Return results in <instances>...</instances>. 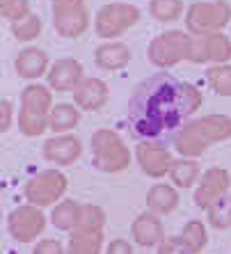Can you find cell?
<instances>
[{
	"instance_id": "6da1fadb",
	"label": "cell",
	"mask_w": 231,
	"mask_h": 254,
	"mask_svg": "<svg viewBox=\"0 0 231 254\" xmlns=\"http://www.w3.org/2000/svg\"><path fill=\"white\" fill-rule=\"evenodd\" d=\"M202 108V92L170 73H156L135 87L128 101V126L135 137L160 140Z\"/></svg>"
},
{
	"instance_id": "7a4b0ae2",
	"label": "cell",
	"mask_w": 231,
	"mask_h": 254,
	"mask_svg": "<svg viewBox=\"0 0 231 254\" xmlns=\"http://www.w3.org/2000/svg\"><path fill=\"white\" fill-rule=\"evenodd\" d=\"M231 137V117L208 115L183 124L174 135V147L185 158H195L206 151V147Z\"/></svg>"
},
{
	"instance_id": "3957f363",
	"label": "cell",
	"mask_w": 231,
	"mask_h": 254,
	"mask_svg": "<svg viewBox=\"0 0 231 254\" xmlns=\"http://www.w3.org/2000/svg\"><path fill=\"white\" fill-rule=\"evenodd\" d=\"M51 92L44 85H28L21 92V117H18V126L21 133L30 137L42 135L46 130L48 117H51Z\"/></svg>"
},
{
	"instance_id": "277c9868",
	"label": "cell",
	"mask_w": 231,
	"mask_h": 254,
	"mask_svg": "<svg viewBox=\"0 0 231 254\" xmlns=\"http://www.w3.org/2000/svg\"><path fill=\"white\" fill-rule=\"evenodd\" d=\"M92 154H94V165L101 172H121L130 163V151L124 144V140L115 130L101 128L92 135Z\"/></svg>"
},
{
	"instance_id": "5b68a950",
	"label": "cell",
	"mask_w": 231,
	"mask_h": 254,
	"mask_svg": "<svg viewBox=\"0 0 231 254\" xmlns=\"http://www.w3.org/2000/svg\"><path fill=\"white\" fill-rule=\"evenodd\" d=\"M231 7L225 0H215V2H195L188 9L185 25L192 35H215L229 23Z\"/></svg>"
},
{
	"instance_id": "8992f818",
	"label": "cell",
	"mask_w": 231,
	"mask_h": 254,
	"mask_svg": "<svg viewBox=\"0 0 231 254\" xmlns=\"http://www.w3.org/2000/svg\"><path fill=\"white\" fill-rule=\"evenodd\" d=\"M190 37L181 30H167L149 44V62L160 69L178 64L181 60H188Z\"/></svg>"
},
{
	"instance_id": "52a82bcc",
	"label": "cell",
	"mask_w": 231,
	"mask_h": 254,
	"mask_svg": "<svg viewBox=\"0 0 231 254\" xmlns=\"http://www.w3.org/2000/svg\"><path fill=\"white\" fill-rule=\"evenodd\" d=\"M69 181L59 170H44L25 186V197L32 206H48L66 192Z\"/></svg>"
},
{
	"instance_id": "ba28073f",
	"label": "cell",
	"mask_w": 231,
	"mask_h": 254,
	"mask_svg": "<svg viewBox=\"0 0 231 254\" xmlns=\"http://www.w3.org/2000/svg\"><path fill=\"white\" fill-rule=\"evenodd\" d=\"M53 23L62 37H80L89 25L85 0H53Z\"/></svg>"
},
{
	"instance_id": "9c48e42d",
	"label": "cell",
	"mask_w": 231,
	"mask_h": 254,
	"mask_svg": "<svg viewBox=\"0 0 231 254\" xmlns=\"http://www.w3.org/2000/svg\"><path fill=\"white\" fill-rule=\"evenodd\" d=\"M137 21H140L137 7L128 5V2H113L96 14V35L110 39V37H117L128 28H133Z\"/></svg>"
},
{
	"instance_id": "30bf717a",
	"label": "cell",
	"mask_w": 231,
	"mask_h": 254,
	"mask_svg": "<svg viewBox=\"0 0 231 254\" xmlns=\"http://www.w3.org/2000/svg\"><path fill=\"white\" fill-rule=\"evenodd\" d=\"M231 58V42L229 37L222 32L215 35H195L190 37V51H188V60L190 62H218L225 64Z\"/></svg>"
},
{
	"instance_id": "8fae6325",
	"label": "cell",
	"mask_w": 231,
	"mask_h": 254,
	"mask_svg": "<svg viewBox=\"0 0 231 254\" xmlns=\"http://www.w3.org/2000/svg\"><path fill=\"white\" fill-rule=\"evenodd\" d=\"M7 229L14 241L30 243L42 236V231L46 229V218L37 206H18L7 218Z\"/></svg>"
},
{
	"instance_id": "7c38bea8",
	"label": "cell",
	"mask_w": 231,
	"mask_h": 254,
	"mask_svg": "<svg viewBox=\"0 0 231 254\" xmlns=\"http://www.w3.org/2000/svg\"><path fill=\"white\" fill-rule=\"evenodd\" d=\"M137 163L142 167V172L151 179H160L172 172L174 160L163 144L156 142H140L137 144Z\"/></svg>"
},
{
	"instance_id": "4fadbf2b",
	"label": "cell",
	"mask_w": 231,
	"mask_h": 254,
	"mask_svg": "<svg viewBox=\"0 0 231 254\" xmlns=\"http://www.w3.org/2000/svg\"><path fill=\"white\" fill-rule=\"evenodd\" d=\"M231 186V177L229 172L222 170V167H211L202 177L199 186H197V192H195V204L199 208H208L211 204L220 199L225 195L227 190Z\"/></svg>"
},
{
	"instance_id": "5bb4252c",
	"label": "cell",
	"mask_w": 231,
	"mask_h": 254,
	"mask_svg": "<svg viewBox=\"0 0 231 254\" xmlns=\"http://www.w3.org/2000/svg\"><path fill=\"white\" fill-rule=\"evenodd\" d=\"M83 83V64L73 58L58 60L48 71V85L58 92H69Z\"/></svg>"
},
{
	"instance_id": "9a60e30c",
	"label": "cell",
	"mask_w": 231,
	"mask_h": 254,
	"mask_svg": "<svg viewBox=\"0 0 231 254\" xmlns=\"http://www.w3.org/2000/svg\"><path fill=\"white\" fill-rule=\"evenodd\" d=\"M44 158L58 165H71L80 158L83 154V144L76 135H59V137H51L44 144Z\"/></svg>"
},
{
	"instance_id": "2e32d148",
	"label": "cell",
	"mask_w": 231,
	"mask_h": 254,
	"mask_svg": "<svg viewBox=\"0 0 231 254\" xmlns=\"http://www.w3.org/2000/svg\"><path fill=\"white\" fill-rule=\"evenodd\" d=\"M133 238L137 241V245L142 248H154V245H160L165 241V229H163V222L156 218V213H142L133 220Z\"/></svg>"
},
{
	"instance_id": "e0dca14e",
	"label": "cell",
	"mask_w": 231,
	"mask_h": 254,
	"mask_svg": "<svg viewBox=\"0 0 231 254\" xmlns=\"http://www.w3.org/2000/svg\"><path fill=\"white\" fill-rule=\"evenodd\" d=\"M73 101L83 110H99L108 101V85L101 78H83V83L73 89Z\"/></svg>"
},
{
	"instance_id": "ac0fdd59",
	"label": "cell",
	"mask_w": 231,
	"mask_h": 254,
	"mask_svg": "<svg viewBox=\"0 0 231 254\" xmlns=\"http://www.w3.org/2000/svg\"><path fill=\"white\" fill-rule=\"evenodd\" d=\"M94 62L96 66H101L106 71H115V69H121L130 62V51L126 44H103L94 51Z\"/></svg>"
},
{
	"instance_id": "d6986e66",
	"label": "cell",
	"mask_w": 231,
	"mask_h": 254,
	"mask_svg": "<svg viewBox=\"0 0 231 254\" xmlns=\"http://www.w3.org/2000/svg\"><path fill=\"white\" fill-rule=\"evenodd\" d=\"M48 66V55L42 48H25L16 55V71L21 78H39Z\"/></svg>"
},
{
	"instance_id": "ffe728a7",
	"label": "cell",
	"mask_w": 231,
	"mask_h": 254,
	"mask_svg": "<svg viewBox=\"0 0 231 254\" xmlns=\"http://www.w3.org/2000/svg\"><path fill=\"white\" fill-rule=\"evenodd\" d=\"M147 206L156 213V215H167L178 206V195L172 186L158 184L147 192Z\"/></svg>"
},
{
	"instance_id": "44dd1931",
	"label": "cell",
	"mask_w": 231,
	"mask_h": 254,
	"mask_svg": "<svg viewBox=\"0 0 231 254\" xmlns=\"http://www.w3.org/2000/svg\"><path fill=\"white\" fill-rule=\"evenodd\" d=\"M103 231H73L66 245V254H99Z\"/></svg>"
},
{
	"instance_id": "7402d4cb",
	"label": "cell",
	"mask_w": 231,
	"mask_h": 254,
	"mask_svg": "<svg viewBox=\"0 0 231 254\" xmlns=\"http://www.w3.org/2000/svg\"><path fill=\"white\" fill-rule=\"evenodd\" d=\"M80 122V113H78L76 108L71 103H59L51 110V117H48V126L51 130L55 133H64V130L73 128V126Z\"/></svg>"
},
{
	"instance_id": "603a6c76",
	"label": "cell",
	"mask_w": 231,
	"mask_h": 254,
	"mask_svg": "<svg viewBox=\"0 0 231 254\" xmlns=\"http://www.w3.org/2000/svg\"><path fill=\"white\" fill-rule=\"evenodd\" d=\"M78 215H80V204L73 199H64L62 204H58V206L53 208L51 220H53V225L58 227V229L71 231L78 222Z\"/></svg>"
},
{
	"instance_id": "cb8c5ba5",
	"label": "cell",
	"mask_w": 231,
	"mask_h": 254,
	"mask_svg": "<svg viewBox=\"0 0 231 254\" xmlns=\"http://www.w3.org/2000/svg\"><path fill=\"white\" fill-rule=\"evenodd\" d=\"M103 225H106L103 208L94 206V204H85L80 206V215H78L73 231H103Z\"/></svg>"
},
{
	"instance_id": "d4e9b609",
	"label": "cell",
	"mask_w": 231,
	"mask_h": 254,
	"mask_svg": "<svg viewBox=\"0 0 231 254\" xmlns=\"http://www.w3.org/2000/svg\"><path fill=\"white\" fill-rule=\"evenodd\" d=\"M172 181L178 188H190L199 177V165L192 158H183V160H174L172 172H170Z\"/></svg>"
},
{
	"instance_id": "484cf974",
	"label": "cell",
	"mask_w": 231,
	"mask_h": 254,
	"mask_svg": "<svg viewBox=\"0 0 231 254\" xmlns=\"http://www.w3.org/2000/svg\"><path fill=\"white\" fill-rule=\"evenodd\" d=\"M149 12L160 23L176 21L181 16V12H183V2L181 0H151L149 2Z\"/></svg>"
},
{
	"instance_id": "4316f807",
	"label": "cell",
	"mask_w": 231,
	"mask_h": 254,
	"mask_svg": "<svg viewBox=\"0 0 231 254\" xmlns=\"http://www.w3.org/2000/svg\"><path fill=\"white\" fill-rule=\"evenodd\" d=\"M208 211V222L215 229H227L231 227V195H222L215 204L206 208Z\"/></svg>"
},
{
	"instance_id": "83f0119b",
	"label": "cell",
	"mask_w": 231,
	"mask_h": 254,
	"mask_svg": "<svg viewBox=\"0 0 231 254\" xmlns=\"http://www.w3.org/2000/svg\"><path fill=\"white\" fill-rule=\"evenodd\" d=\"M181 238L188 243V248L195 254L202 252V250L206 248V241H208L206 229H204V225L199 222V220H190V222H185L183 231H181Z\"/></svg>"
},
{
	"instance_id": "f1b7e54d",
	"label": "cell",
	"mask_w": 231,
	"mask_h": 254,
	"mask_svg": "<svg viewBox=\"0 0 231 254\" xmlns=\"http://www.w3.org/2000/svg\"><path fill=\"white\" fill-rule=\"evenodd\" d=\"M12 35L16 37L18 42H32L42 35V21L39 16L30 14V16L21 18V21H14L12 23Z\"/></svg>"
},
{
	"instance_id": "f546056e",
	"label": "cell",
	"mask_w": 231,
	"mask_h": 254,
	"mask_svg": "<svg viewBox=\"0 0 231 254\" xmlns=\"http://www.w3.org/2000/svg\"><path fill=\"white\" fill-rule=\"evenodd\" d=\"M208 85L220 96H231V64H218L206 71Z\"/></svg>"
},
{
	"instance_id": "4dcf8cb0",
	"label": "cell",
	"mask_w": 231,
	"mask_h": 254,
	"mask_svg": "<svg viewBox=\"0 0 231 254\" xmlns=\"http://www.w3.org/2000/svg\"><path fill=\"white\" fill-rule=\"evenodd\" d=\"M0 14L12 21H21L30 16V5L28 0H0Z\"/></svg>"
},
{
	"instance_id": "1f68e13d",
	"label": "cell",
	"mask_w": 231,
	"mask_h": 254,
	"mask_svg": "<svg viewBox=\"0 0 231 254\" xmlns=\"http://www.w3.org/2000/svg\"><path fill=\"white\" fill-rule=\"evenodd\" d=\"M158 254H195V252L188 248V243L183 238L178 236V238H165L160 243Z\"/></svg>"
},
{
	"instance_id": "d6a6232c",
	"label": "cell",
	"mask_w": 231,
	"mask_h": 254,
	"mask_svg": "<svg viewBox=\"0 0 231 254\" xmlns=\"http://www.w3.org/2000/svg\"><path fill=\"white\" fill-rule=\"evenodd\" d=\"M35 254H64V248L55 238H44L42 243H37Z\"/></svg>"
},
{
	"instance_id": "836d02e7",
	"label": "cell",
	"mask_w": 231,
	"mask_h": 254,
	"mask_svg": "<svg viewBox=\"0 0 231 254\" xmlns=\"http://www.w3.org/2000/svg\"><path fill=\"white\" fill-rule=\"evenodd\" d=\"M9 124H12V106L7 99H2L0 101V130H7Z\"/></svg>"
},
{
	"instance_id": "e575fe53",
	"label": "cell",
	"mask_w": 231,
	"mask_h": 254,
	"mask_svg": "<svg viewBox=\"0 0 231 254\" xmlns=\"http://www.w3.org/2000/svg\"><path fill=\"white\" fill-rule=\"evenodd\" d=\"M106 254H133V250H130V245L126 241L117 238V241H113L110 245H108Z\"/></svg>"
}]
</instances>
